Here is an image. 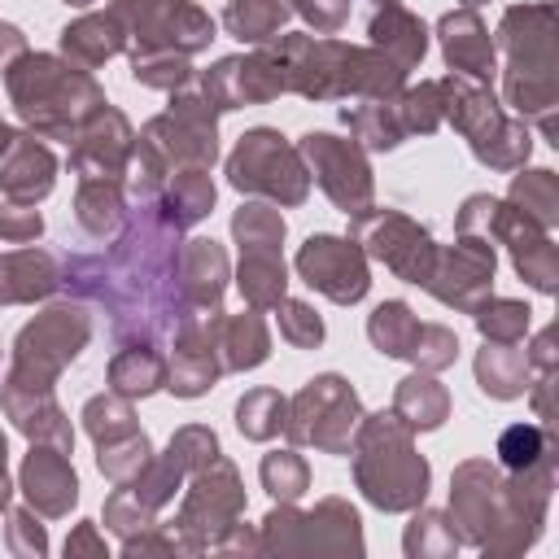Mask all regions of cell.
Returning a JSON list of instances; mask_svg holds the SVG:
<instances>
[{"mask_svg": "<svg viewBox=\"0 0 559 559\" xmlns=\"http://www.w3.org/2000/svg\"><path fill=\"white\" fill-rule=\"evenodd\" d=\"M236 236H240L245 249H275L280 236H284V223H280L271 210L249 205V210L236 214Z\"/></svg>", "mask_w": 559, "mask_h": 559, "instance_id": "16", "label": "cell"}, {"mask_svg": "<svg viewBox=\"0 0 559 559\" xmlns=\"http://www.w3.org/2000/svg\"><path fill=\"white\" fill-rule=\"evenodd\" d=\"M227 175L236 188L266 192L280 201H301L306 197V175L297 166V153L280 144L275 131H253L240 140V148L227 162Z\"/></svg>", "mask_w": 559, "mask_h": 559, "instance_id": "2", "label": "cell"}, {"mask_svg": "<svg viewBox=\"0 0 559 559\" xmlns=\"http://www.w3.org/2000/svg\"><path fill=\"white\" fill-rule=\"evenodd\" d=\"M39 214L35 210H26V205H0V236H9V240H31V236H39Z\"/></svg>", "mask_w": 559, "mask_h": 559, "instance_id": "20", "label": "cell"}, {"mask_svg": "<svg viewBox=\"0 0 559 559\" xmlns=\"http://www.w3.org/2000/svg\"><path fill=\"white\" fill-rule=\"evenodd\" d=\"M297 9H301L319 31H336V26L345 22V13H349L345 0H297Z\"/></svg>", "mask_w": 559, "mask_h": 559, "instance_id": "22", "label": "cell"}, {"mask_svg": "<svg viewBox=\"0 0 559 559\" xmlns=\"http://www.w3.org/2000/svg\"><path fill=\"white\" fill-rule=\"evenodd\" d=\"M83 341H87V319L79 310H70V306L48 310L44 319H35L17 336V371L9 376V384L48 389V380L57 376V367L70 362Z\"/></svg>", "mask_w": 559, "mask_h": 559, "instance_id": "1", "label": "cell"}, {"mask_svg": "<svg viewBox=\"0 0 559 559\" xmlns=\"http://www.w3.org/2000/svg\"><path fill=\"white\" fill-rule=\"evenodd\" d=\"M306 153L314 157V166H319V183L332 192L336 205L354 210V205H362V201L371 197L367 166H362V157H358L349 144L332 140V135H306Z\"/></svg>", "mask_w": 559, "mask_h": 559, "instance_id": "5", "label": "cell"}, {"mask_svg": "<svg viewBox=\"0 0 559 559\" xmlns=\"http://www.w3.org/2000/svg\"><path fill=\"white\" fill-rule=\"evenodd\" d=\"M157 380H162V362H157V358H144V362H140V354H122V358L114 362V384H118L122 393H148Z\"/></svg>", "mask_w": 559, "mask_h": 559, "instance_id": "17", "label": "cell"}, {"mask_svg": "<svg viewBox=\"0 0 559 559\" xmlns=\"http://www.w3.org/2000/svg\"><path fill=\"white\" fill-rule=\"evenodd\" d=\"M493 310H498V319L480 314V332H485V336L511 341V336H520V332H524V323H528V310H524V306H515V301H498Z\"/></svg>", "mask_w": 559, "mask_h": 559, "instance_id": "19", "label": "cell"}, {"mask_svg": "<svg viewBox=\"0 0 559 559\" xmlns=\"http://www.w3.org/2000/svg\"><path fill=\"white\" fill-rule=\"evenodd\" d=\"M26 485H31V498L39 493V502H44L48 511H61L66 502H74V472H70L52 450L31 454V463H26Z\"/></svg>", "mask_w": 559, "mask_h": 559, "instance_id": "9", "label": "cell"}, {"mask_svg": "<svg viewBox=\"0 0 559 559\" xmlns=\"http://www.w3.org/2000/svg\"><path fill=\"white\" fill-rule=\"evenodd\" d=\"M537 428H511L507 437H502V454H507V463L511 467H524V463H533V454H537Z\"/></svg>", "mask_w": 559, "mask_h": 559, "instance_id": "21", "label": "cell"}, {"mask_svg": "<svg viewBox=\"0 0 559 559\" xmlns=\"http://www.w3.org/2000/svg\"><path fill=\"white\" fill-rule=\"evenodd\" d=\"M0 183L13 197H44L52 188V157L35 140L9 144V162L0 166Z\"/></svg>", "mask_w": 559, "mask_h": 559, "instance_id": "6", "label": "cell"}, {"mask_svg": "<svg viewBox=\"0 0 559 559\" xmlns=\"http://www.w3.org/2000/svg\"><path fill=\"white\" fill-rule=\"evenodd\" d=\"M288 17V0H231L227 4V31L236 39H266Z\"/></svg>", "mask_w": 559, "mask_h": 559, "instance_id": "13", "label": "cell"}, {"mask_svg": "<svg viewBox=\"0 0 559 559\" xmlns=\"http://www.w3.org/2000/svg\"><path fill=\"white\" fill-rule=\"evenodd\" d=\"M61 44H66V52L83 57L87 66H96V61H105V57H114L122 48V35H118V26L109 17H83L79 26H66Z\"/></svg>", "mask_w": 559, "mask_h": 559, "instance_id": "12", "label": "cell"}, {"mask_svg": "<svg viewBox=\"0 0 559 559\" xmlns=\"http://www.w3.org/2000/svg\"><path fill=\"white\" fill-rule=\"evenodd\" d=\"M9 92L17 109L44 131H52V109L74 105V96H100L83 74L61 70L52 57H26L17 70H9Z\"/></svg>", "mask_w": 559, "mask_h": 559, "instance_id": "3", "label": "cell"}, {"mask_svg": "<svg viewBox=\"0 0 559 559\" xmlns=\"http://www.w3.org/2000/svg\"><path fill=\"white\" fill-rule=\"evenodd\" d=\"M419 328H424V323H415V319H411V310H406L402 301H389V306H380V310L371 314V323H367L371 341H376L384 354H397V358H411Z\"/></svg>", "mask_w": 559, "mask_h": 559, "instance_id": "11", "label": "cell"}, {"mask_svg": "<svg viewBox=\"0 0 559 559\" xmlns=\"http://www.w3.org/2000/svg\"><path fill=\"white\" fill-rule=\"evenodd\" d=\"M301 275L310 288L328 293L332 301H358L367 293V266L362 253L336 236H310L301 258H297Z\"/></svg>", "mask_w": 559, "mask_h": 559, "instance_id": "4", "label": "cell"}, {"mask_svg": "<svg viewBox=\"0 0 559 559\" xmlns=\"http://www.w3.org/2000/svg\"><path fill=\"white\" fill-rule=\"evenodd\" d=\"M371 35H376V44L397 48V70H406L424 57V26L406 9H397L393 0H384V17L371 22Z\"/></svg>", "mask_w": 559, "mask_h": 559, "instance_id": "8", "label": "cell"}, {"mask_svg": "<svg viewBox=\"0 0 559 559\" xmlns=\"http://www.w3.org/2000/svg\"><path fill=\"white\" fill-rule=\"evenodd\" d=\"M79 218H83V227L92 236L114 231V223H118V188L105 183V179L83 183V192H79Z\"/></svg>", "mask_w": 559, "mask_h": 559, "instance_id": "15", "label": "cell"}, {"mask_svg": "<svg viewBox=\"0 0 559 559\" xmlns=\"http://www.w3.org/2000/svg\"><path fill=\"white\" fill-rule=\"evenodd\" d=\"M240 293L253 306H275L284 293V262L275 249H249L245 266H240Z\"/></svg>", "mask_w": 559, "mask_h": 559, "instance_id": "10", "label": "cell"}, {"mask_svg": "<svg viewBox=\"0 0 559 559\" xmlns=\"http://www.w3.org/2000/svg\"><path fill=\"white\" fill-rule=\"evenodd\" d=\"M441 35H445V57L450 66L459 70H472V74H489L493 66V52H489V39L480 31V22L472 13H454L441 22Z\"/></svg>", "mask_w": 559, "mask_h": 559, "instance_id": "7", "label": "cell"}, {"mask_svg": "<svg viewBox=\"0 0 559 559\" xmlns=\"http://www.w3.org/2000/svg\"><path fill=\"white\" fill-rule=\"evenodd\" d=\"M66 4H87V0H66Z\"/></svg>", "mask_w": 559, "mask_h": 559, "instance_id": "23", "label": "cell"}, {"mask_svg": "<svg viewBox=\"0 0 559 559\" xmlns=\"http://www.w3.org/2000/svg\"><path fill=\"white\" fill-rule=\"evenodd\" d=\"M284 336H288L293 345H319V341H323V323L310 314V306L288 301V306H284Z\"/></svg>", "mask_w": 559, "mask_h": 559, "instance_id": "18", "label": "cell"}, {"mask_svg": "<svg viewBox=\"0 0 559 559\" xmlns=\"http://www.w3.org/2000/svg\"><path fill=\"white\" fill-rule=\"evenodd\" d=\"M397 411H402V415H415L411 424L432 428V424H441V415H445V393H441L432 380L411 376V380H402V389H397Z\"/></svg>", "mask_w": 559, "mask_h": 559, "instance_id": "14", "label": "cell"}]
</instances>
